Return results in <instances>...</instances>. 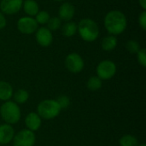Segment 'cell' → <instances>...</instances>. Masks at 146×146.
I'll return each mask as SVG.
<instances>
[{
  "label": "cell",
  "instance_id": "20",
  "mask_svg": "<svg viewBox=\"0 0 146 146\" xmlns=\"http://www.w3.org/2000/svg\"><path fill=\"white\" fill-rule=\"evenodd\" d=\"M119 144L121 146H138L139 141L135 136L131 134H127L120 139Z\"/></svg>",
  "mask_w": 146,
  "mask_h": 146
},
{
  "label": "cell",
  "instance_id": "23",
  "mask_svg": "<svg viewBox=\"0 0 146 146\" xmlns=\"http://www.w3.org/2000/svg\"><path fill=\"white\" fill-rule=\"evenodd\" d=\"M140 48L141 47H140L139 42L136 40H133V39L128 40L126 44V49L131 54H137V52L140 50Z\"/></svg>",
  "mask_w": 146,
  "mask_h": 146
},
{
  "label": "cell",
  "instance_id": "26",
  "mask_svg": "<svg viewBox=\"0 0 146 146\" xmlns=\"http://www.w3.org/2000/svg\"><path fill=\"white\" fill-rule=\"evenodd\" d=\"M139 24L143 30H146V10H142L139 15Z\"/></svg>",
  "mask_w": 146,
  "mask_h": 146
},
{
  "label": "cell",
  "instance_id": "27",
  "mask_svg": "<svg viewBox=\"0 0 146 146\" xmlns=\"http://www.w3.org/2000/svg\"><path fill=\"white\" fill-rule=\"evenodd\" d=\"M6 24H7L6 18H5L4 15L2 12H0V30L6 27Z\"/></svg>",
  "mask_w": 146,
  "mask_h": 146
},
{
  "label": "cell",
  "instance_id": "19",
  "mask_svg": "<svg viewBox=\"0 0 146 146\" xmlns=\"http://www.w3.org/2000/svg\"><path fill=\"white\" fill-rule=\"evenodd\" d=\"M102 85H103L102 80L99 79L98 76L90 77L87 80V83H86L87 88L92 92H96V91L99 90L102 87Z\"/></svg>",
  "mask_w": 146,
  "mask_h": 146
},
{
  "label": "cell",
  "instance_id": "7",
  "mask_svg": "<svg viewBox=\"0 0 146 146\" xmlns=\"http://www.w3.org/2000/svg\"><path fill=\"white\" fill-rule=\"evenodd\" d=\"M65 67L70 73L79 74L83 70L85 67V62L82 56L80 54L73 52L66 56Z\"/></svg>",
  "mask_w": 146,
  "mask_h": 146
},
{
  "label": "cell",
  "instance_id": "12",
  "mask_svg": "<svg viewBox=\"0 0 146 146\" xmlns=\"http://www.w3.org/2000/svg\"><path fill=\"white\" fill-rule=\"evenodd\" d=\"M41 124L42 119L36 112H30L25 118V125L27 127V129L32 132L38 131L40 128Z\"/></svg>",
  "mask_w": 146,
  "mask_h": 146
},
{
  "label": "cell",
  "instance_id": "21",
  "mask_svg": "<svg viewBox=\"0 0 146 146\" xmlns=\"http://www.w3.org/2000/svg\"><path fill=\"white\" fill-rule=\"evenodd\" d=\"M50 15L46 10H39L38 14L35 15V21L38 25H46L48 21L50 20Z\"/></svg>",
  "mask_w": 146,
  "mask_h": 146
},
{
  "label": "cell",
  "instance_id": "15",
  "mask_svg": "<svg viewBox=\"0 0 146 146\" xmlns=\"http://www.w3.org/2000/svg\"><path fill=\"white\" fill-rule=\"evenodd\" d=\"M14 93L12 86L7 81H0V100L9 101Z\"/></svg>",
  "mask_w": 146,
  "mask_h": 146
},
{
  "label": "cell",
  "instance_id": "10",
  "mask_svg": "<svg viewBox=\"0 0 146 146\" xmlns=\"http://www.w3.org/2000/svg\"><path fill=\"white\" fill-rule=\"evenodd\" d=\"M35 38L38 44L42 47H48L53 42V35L46 27H41L35 32Z\"/></svg>",
  "mask_w": 146,
  "mask_h": 146
},
{
  "label": "cell",
  "instance_id": "2",
  "mask_svg": "<svg viewBox=\"0 0 146 146\" xmlns=\"http://www.w3.org/2000/svg\"><path fill=\"white\" fill-rule=\"evenodd\" d=\"M77 27V32L80 38L86 42H94L99 37V27L97 22L91 18H84L80 20Z\"/></svg>",
  "mask_w": 146,
  "mask_h": 146
},
{
  "label": "cell",
  "instance_id": "18",
  "mask_svg": "<svg viewBox=\"0 0 146 146\" xmlns=\"http://www.w3.org/2000/svg\"><path fill=\"white\" fill-rule=\"evenodd\" d=\"M14 102L17 104H23L27 102L29 98V93L25 89H18L13 93L12 96Z\"/></svg>",
  "mask_w": 146,
  "mask_h": 146
},
{
  "label": "cell",
  "instance_id": "3",
  "mask_svg": "<svg viewBox=\"0 0 146 146\" xmlns=\"http://www.w3.org/2000/svg\"><path fill=\"white\" fill-rule=\"evenodd\" d=\"M0 115L2 119L9 125L16 124L21 117L19 105L14 101H6L0 107Z\"/></svg>",
  "mask_w": 146,
  "mask_h": 146
},
{
  "label": "cell",
  "instance_id": "9",
  "mask_svg": "<svg viewBox=\"0 0 146 146\" xmlns=\"http://www.w3.org/2000/svg\"><path fill=\"white\" fill-rule=\"evenodd\" d=\"M23 0H1L0 9L3 15H13L22 8Z\"/></svg>",
  "mask_w": 146,
  "mask_h": 146
},
{
  "label": "cell",
  "instance_id": "13",
  "mask_svg": "<svg viewBox=\"0 0 146 146\" xmlns=\"http://www.w3.org/2000/svg\"><path fill=\"white\" fill-rule=\"evenodd\" d=\"M15 136V130L13 127L9 124L0 125V144L7 145L13 140Z\"/></svg>",
  "mask_w": 146,
  "mask_h": 146
},
{
  "label": "cell",
  "instance_id": "22",
  "mask_svg": "<svg viewBox=\"0 0 146 146\" xmlns=\"http://www.w3.org/2000/svg\"><path fill=\"white\" fill-rule=\"evenodd\" d=\"M62 20L58 17V16H53L50 17V20L48 21L47 24H46V27L48 29H50V31H56L61 28L62 27Z\"/></svg>",
  "mask_w": 146,
  "mask_h": 146
},
{
  "label": "cell",
  "instance_id": "5",
  "mask_svg": "<svg viewBox=\"0 0 146 146\" xmlns=\"http://www.w3.org/2000/svg\"><path fill=\"white\" fill-rule=\"evenodd\" d=\"M97 76L102 80L112 79L116 73V65L110 60H104L98 63L96 68Z\"/></svg>",
  "mask_w": 146,
  "mask_h": 146
},
{
  "label": "cell",
  "instance_id": "16",
  "mask_svg": "<svg viewBox=\"0 0 146 146\" xmlns=\"http://www.w3.org/2000/svg\"><path fill=\"white\" fill-rule=\"evenodd\" d=\"M118 41L116 36L114 35H108L104 37L101 42V47L105 51H112L117 46Z\"/></svg>",
  "mask_w": 146,
  "mask_h": 146
},
{
  "label": "cell",
  "instance_id": "14",
  "mask_svg": "<svg viewBox=\"0 0 146 146\" xmlns=\"http://www.w3.org/2000/svg\"><path fill=\"white\" fill-rule=\"evenodd\" d=\"M22 8L26 15L31 17L35 16L39 11L38 3L35 0H24L22 3Z\"/></svg>",
  "mask_w": 146,
  "mask_h": 146
},
{
  "label": "cell",
  "instance_id": "11",
  "mask_svg": "<svg viewBox=\"0 0 146 146\" xmlns=\"http://www.w3.org/2000/svg\"><path fill=\"white\" fill-rule=\"evenodd\" d=\"M74 15H75V8L72 3L68 2H65L60 5L58 9V17L62 21H64L65 22L69 21L74 18Z\"/></svg>",
  "mask_w": 146,
  "mask_h": 146
},
{
  "label": "cell",
  "instance_id": "4",
  "mask_svg": "<svg viewBox=\"0 0 146 146\" xmlns=\"http://www.w3.org/2000/svg\"><path fill=\"white\" fill-rule=\"evenodd\" d=\"M62 109L54 99H45L41 101L37 107V113L41 119L45 121L52 120L59 115Z\"/></svg>",
  "mask_w": 146,
  "mask_h": 146
},
{
  "label": "cell",
  "instance_id": "24",
  "mask_svg": "<svg viewBox=\"0 0 146 146\" xmlns=\"http://www.w3.org/2000/svg\"><path fill=\"white\" fill-rule=\"evenodd\" d=\"M56 101L57 102V104H59V106H60V108L62 110L67 109L69 106V104H70V98L68 96H66V95H61V96H59L56 99Z\"/></svg>",
  "mask_w": 146,
  "mask_h": 146
},
{
  "label": "cell",
  "instance_id": "1",
  "mask_svg": "<svg viewBox=\"0 0 146 146\" xmlns=\"http://www.w3.org/2000/svg\"><path fill=\"white\" fill-rule=\"evenodd\" d=\"M104 27L110 35L117 36L121 34L127 28V20L125 14L120 10L114 9L109 11L104 21Z\"/></svg>",
  "mask_w": 146,
  "mask_h": 146
},
{
  "label": "cell",
  "instance_id": "30",
  "mask_svg": "<svg viewBox=\"0 0 146 146\" xmlns=\"http://www.w3.org/2000/svg\"><path fill=\"white\" fill-rule=\"evenodd\" d=\"M138 146H146L145 144H142V145H138Z\"/></svg>",
  "mask_w": 146,
  "mask_h": 146
},
{
  "label": "cell",
  "instance_id": "8",
  "mask_svg": "<svg viewBox=\"0 0 146 146\" xmlns=\"http://www.w3.org/2000/svg\"><path fill=\"white\" fill-rule=\"evenodd\" d=\"M17 29L20 33L25 35H30L35 33L38 28V24L33 17L31 16H22L21 17L16 23Z\"/></svg>",
  "mask_w": 146,
  "mask_h": 146
},
{
  "label": "cell",
  "instance_id": "28",
  "mask_svg": "<svg viewBox=\"0 0 146 146\" xmlns=\"http://www.w3.org/2000/svg\"><path fill=\"white\" fill-rule=\"evenodd\" d=\"M139 3L143 10H146V0H139Z\"/></svg>",
  "mask_w": 146,
  "mask_h": 146
},
{
  "label": "cell",
  "instance_id": "29",
  "mask_svg": "<svg viewBox=\"0 0 146 146\" xmlns=\"http://www.w3.org/2000/svg\"><path fill=\"white\" fill-rule=\"evenodd\" d=\"M53 1H56V2H62L64 0H53Z\"/></svg>",
  "mask_w": 146,
  "mask_h": 146
},
{
  "label": "cell",
  "instance_id": "25",
  "mask_svg": "<svg viewBox=\"0 0 146 146\" xmlns=\"http://www.w3.org/2000/svg\"><path fill=\"white\" fill-rule=\"evenodd\" d=\"M137 60L138 62L143 67H146V50L145 48H140V50L137 52Z\"/></svg>",
  "mask_w": 146,
  "mask_h": 146
},
{
  "label": "cell",
  "instance_id": "6",
  "mask_svg": "<svg viewBox=\"0 0 146 146\" xmlns=\"http://www.w3.org/2000/svg\"><path fill=\"white\" fill-rule=\"evenodd\" d=\"M12 141L13 146H33L36 142V136L34 132L26 128L15 134Z\"/></svg>",
  "mask_w": 146,
  "mask_h": 146
},
{
  "label": "cell",
  "instance_id": "17",
  "mask_svg": "<svg viewBox=\"0 0 146 146\" xmlns=\"http://www.w3.org/2000/svg\"><path fill=\"white\" fill-rule=\"evenodd\" d=\"M61 30H62V34L63 36L69 38L74 36L77 33L78 27L74 21H66L63 25H62Z\"/></svg>",
  "mask_w": 146,
  "mask_h": 146
}]
</instances>
